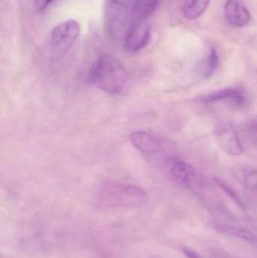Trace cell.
I'll use <instances>...</instances> for the list:
<instances>
[{
  "instance_id": "1",
  "label": "cell",
  "mask_w": 257,
  "mask_h": 258,
  "mask_svg": "<svg viewBox=\"0 0 257 258\" xmlns=\"http://www.w3.org/2000/svg\"><path fill=\"white\" fill-rule=\"evenodd\" d=\"M89 81L109 95L123 93L129 83V76L125 67L112 56H99L89 70Z\"/></svg>"
},
{
  "instance_id": "2",
  "label": "cell",
  "mask_w": 257,
  "mask_h": 258,
  "mask_svg": "<svg viewBox=\"0 0 257 258\" xmlns=\"http://www.w3.org/2000/svg\"><path fill=\"white\" fill-rule=\"evenodd\" d=\"M133 145L144 155L146 159L153 162L166 164L176 157L172 143L162 135L152 131L140 130L130 135Z\"/></svg>"
},
{
  "instance_id": "3",
  "label": "cell",
  "mask_w": 257,
  "mask_h": 258,
  "mask_svg": "<svg viewBox=\"0 0 257 258\" xmlns=\"http://www.w3.org/2000/svg\"><path fill=\"white\" fill-rule=\"evenodd\" d=\"M100 201L109 207H140L146 203L148 195L139 186L125 183H110L100 189Z\"/></svg>"
},
{
  "instance_id": "4",
  "label": "cell",
  "mask_w": 257,
  "mask_h": 258,
  "mask_svg": "<svg viewBox=\"0 0 257 258\" xmlns=\"http://www.w3.org/2000/svg\"><path fill=\"white\" fill-rule=\"evenodd\" d=\"M104 23L110 37L124 40L133 24L131 0H107L104 3Z\"/></svg>"
},
{
  "instance_id": "5",
  "label": "cell",
  "mask_w": 257,
  "mask_h": 258,
  "mask_svg": "<svg viewBox=\"0 0 257 258\" xmlns=\"http://www.w3.org/2000/svg\"><path fill=\"white\" fill-rule=\"evenodd\" d=\"M81 32L79 23L74 19L66 20L56 26L51 32L50 47L57 56L66 54L73 46Z\"/></svg>"
},
{
  "instance_id": "6",
  "label": "cell",
  "mask_w": 257,
  "mask_h": 258,
  "mask_svg": "<svg viewBox=\"0 0 257 258\" xmlns=\"http://www.w3.org/2000/svg\"><path fill=\"white\" fill-rule=\"evenodd\" d=\"M170 177L176 183L190 189H202L205 180L202 174L190 164L178 157L170 159L165 165Z\"/></svg>"
},
{
  "instance_id": "7",
  "label": "cell",
  "mask_w": 257,
  "mask_h": 258,
  "mask_svg": "<svg viewBox=\"0 0 257 258\" xmlns=\"http://www.w3.org/2000/svg\"><path fill=\"white\" fill-rule=\"evenodd\" d=\"M216 138L220 148L231 156H240L244 147L236 131L229 123H220L215 129Z\"/></svg>"
},
{
  "instance_id": "8",
  "label": "cell",
  "mask_w": 257,
  "mask_h": 258,
  "mask_svg": "<svg viewBox=\"0 0 257 258\" xmlns=\"http://www.w3.org/2000/svg\"><path fill=\"white\" fill-rule=\"evenodd\" d=\"M150 38V28L146 21L133 23L124 39V46L128 52L137 53L146 48Z\"/></svg>"
},
{
  "instance_id": "9",
  "label": "cell",
  "mask_w": 257,
  "mask_h": 258,
  "mask_svg": "<svg viewBox=\"0 0 257 258\" xmlns=\"http://www.w3.org/2000/svg\"><path fill=\"white\" fill-rule=\"evenodd\" d=\"M224 13L227 22L234 27H245L251 18L248 9L238 0H227L225 3Z\"/></svg>"
},
{
  "instance_id": "10",
  "label": "cell",
  "mask_w": 257,
  "mask_h": 258,
  "mask_svg": "<svg viewBox=\"0 0 257 258\" xmlns=\"http://www.w3.org/2000/svg\"><path fill=\"white\" fill-rule=\"evenodd\" d=\"M202 101L207 104L211 103L227 102L237 107L245 104V96L241 91L232 88L214 91L202 97Z\"/></svg>"
},
{
  "instance_id": "11",
  "label": "cell",
  "mask_w": 257,
  "mask_h": 258,
  "mask_svg": "<svg viewBox=\"0 0 257 258\" xmlns=\"http://www.w3.org/2000/svg\"><path fill=\"white\" fill-rule=\"evenodd\" d=\"M160 0H131L133 23L145 22L156 10Z\"/></svg>"
},
{
  "instance_id": "12",
  "label": "cell",
  "mask_w": 257,
  "mask_h": 258,
  "mask_svg": "<svg viewBox=\"0 0 257 258\" xmlns=\"http://www.w3.org/2000/svg\"><path fill=\"white\" fill-rule=\"evenodd\" d=\"M211 0H184L182 12L189 20L199 18L209 6Z\"/></svg>"
},
{
  "instance_id": "13",
  "label": "cell",
  "mask_w": 257,
  "mask_h": 258,
  "mask_svg": "<svg viewBox=\"0 0 257 258\" xmlns=\"http://www.w3.org/2000/svg\"><path fill=\"white\" fill-rule=\"evenodd\" d=\"M216 228L221 233L232 235V236L239 238L246 242H251V243H255L257 242L256 236L253 233L245 230V229L225 225V224H218L216 226Z\"/></svg>"
},
{
  "instance_id": "14",
  "label": "cell",
  "mask_w": 257,
  "mask_h": 258,
  "mask_svg": "<svg viewBox=\"0 0 257 258\" xmlns=\"http://www.w3.org/2000/svg\"><path fill=\"white\" fill-rule=\"evenodd\" d=\"M237 177L250 189H257V170L252 168H241L237 171Z\"/></svg>"
},
{
  "instance_id": "15",
  "label": "cell",
  "mask_w": 257,
  "mask_h": 258,
  "mask_svg": "<svg viewBox=\"0 0 257 258\" xmlns=\"http://www.w3.org/2000/svg\"><path fill=\"white\" fill-rule=\"evenodd\" d=\"M219 65V57L215 48H211L209 54L204 60L202 76L205 78L211 77L215 72Z\"/></svg>"
},
{
  "instance_id": "16",
  "label": "cell",
  "mask_w": 257,
  "mask_h": 258,
  "mask_svg": "<svg viewBox=\"0 0 257 258\" xmlns=\"http://www.w3.org/2000/svg\"><path fill=\"white\" fill-rule=\"evenodd\" d=\"M216 182H217V184L218 185L221 189H223V190L225 191L240 207L244 209V204H243L242 201L240 200L238 194H236V192H235L230 186L226 184V183H223V182H222L221 180H216Z\"/></svg>"
},
{
  "instance_id": "17",
  "label": "cell",
  "mask_w": 257,
  "mask_h": 258,
  "mask_svg": "<svg viewBox=\"0 0 257 258\" xmlns=\"http://www.w3.org/2000/svg\"><path fill=\"white\" fill-rule=\"evenodd\" d=\"M54 0H36V8L39 12L45 10Z\"/></svg>"
},
{
  "instance_id": "18",
  "label": "cell",
  "mask_w": 257,
  "mask_h": 258,
  "mask_svg": "<svg viewBox=\"0 0 257 258\" xmlns=\"http://www.w3.org/2000/svg\"><path fill=\"white\" fill-rule=\"evenodd\" d=\"M183 252H184V255L187 258H202L196 251L190 249V248H184Z\"/></svg>"
},
{
  "instance_id": "19",
  "label": "cell",
  "mask_w": 257,
  "mask_h": 258,
  "mask_svg": "<svg viewBox=\"0 0 257 258\" xmlns=\"http://www.w3.org/2000/svg\"><path fill=\"white\" fill-rule=\"evenodd\" d=\"M250 128H251V130L257 132V118L255 119L254 120L252 121L250 125Z\"/></svg>"
}]
</instances>
